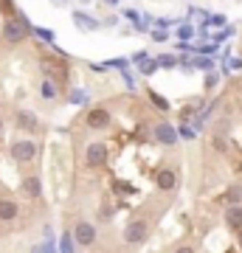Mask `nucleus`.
<instances>
[{
	"mask_svg": "<svg viewBox=\"0 0 242 253\" xmlns=\"http://www.w3.org/2000/svg\"><path fill=\"white\" fill-rule=\"evenodd\" d=\"M104 161H107V146L104 144H90L88 146V166H104Z\"/></svg>",
	"mask_w": 242,
	"mask_h": 253,
	"instance_id": "nucleus-5",
	"label": "nucleus"
},
{
	"mask_svg": "<svg viewBox=\"0 0 242 253\" xmlns=\"http://www.w3.org/2000/svg\"><path fill=\"white\" fill-rule=\"evenodd\" d=\"M110 124V113L107 110H90L88 113V126H93V129H101V126Z\"/></svg>",
	"mask_w": 242,
	"mask_h": 253,
	"instance_id": "nucleus-6",
	"label": "nucleus"
},
{
	"mask_svg": "<svg viewBox=\"0 0 242 253\" xmlns=\"http://www.w3.org/2000/svg\"><path fill=\"white\" fill-rule=\"evenodd\" d=\"M73 20H76V23H79L82 28H96V26H99V23H96L93 17H88L85 11H76V14H73Z\"/></svg>",
	"mask_w": 242,
	"mask_h": 253,
	"instance_id": "nucleus-13",
	"label": "nucleus"
},
{
	"mask_svg": "<svg viewBox=\"0 0 242 253\" xmlns=\"http://www.w3.org/2000/svg\"><path fill=\"white\" fill-rule=\"evenodd\" d=\"M0 132H3V121H0Z\"/></svg>",
	"mask_w": 242,
	"mask_h": 253,
	"instance_id": "nucleus-24",
	"label": "nucleus"
},
{
	"mask_svg": "<svg viewBox=\"0 0 242 253\" xmlns=\"http://www.w3.org/2000/svg\"><path fill=\"white\" fill-rule=\"evenodd\" d=\"M34 155H37V144H34V141H17V144L11 146V158L20 161V163H28Z\"/></svg>",
	"mask_w": 242,
	"mask_h": 253,
	"instance_id": "nucleus-3",
	"label": "nucleus"
},
{
	"mask_svg": "<svg viewBox=\"0 0 242 253\" xmlns=\"http://www.w3.org/2000/svg\"><path fill=\"white\" fill-rule=\"evenodd\" d=\"M152 40H155V42H163V40H166V31H161V28H158V31L152 34Z\"/></svg>",
	"mask_w": 242,
	"mask_h": 253,
	"instance_id": "nucleus-20",
	"label": "nucleus"
},
{
	"mask_svg": "<svg viewBox=\"0 0 242 253\" xmlns=\"http://www.w3.org/2000/svg\"><path fill=\"white\" fill-rule=\"evenodd\" d=\"M20 214V208L14 200H0V222H11Z\"/></svg>",
	"mask_w": 242,
	"mask_h": 253,
	"instance_id": "nucleus-8",
	"label": "nucleus"
},
{
	"mask_svg": "<svg viewBox=\"0 0 242 253\" xmlns=\"http://www.w3.org/2000/svg\"><path fill=\"white\" fill-rule=\"evenodd\" d=\"M178 37H180V40H192V37H194V28H192V26H180Z\"/></svg>",
	"mask_w": 242,
	"mask_h": 253,
	"instance_id": "nucleus-17",
	"label": "nucleus"
},
{
	"mask_svg": "<svg viewBox=\"0 0 242 253\" xmlns=\"http://www.w3.org/2000/svg\"><path fill=\"white\" fill-rule=\"evenodd\" d=\"M37 126V116L28 113V110H20L17 113V129H34Z\"/></svg>",
	"mask_w": 242,
	"mask_h": 253,
	"instance_id": "nucleus-11",
	"label": "nucleus"
},
{
	"mask_svg": "<svg viewBox=\"0 0 242 253\" xmlns=\"http://www.w3.org/2000/svg\"><path fill=\"white\" fill-rule=\"evenodd\" d=\"M225 222H228L234 231H240V228H242V208H240V206H231V208H228V214H225Z\"/></svg>",
	"mask_w": 242,
	"mask_h": 253,
	"instance_id": "nucleus-12",
	"label": "nucleus"
},
{
	"mask_svg": "<svg viewBox=\"0 0 242 253\" xmlns=\"http://www.w3.org/2000/svg\"><path fill=\"white\" fill-rule=\"evenodd\" d=\"M56 96V84L51 79H45L43 82V99H54Z\"/></svg>",
	"mask_w": 242,
	"mask_h": 253,
	"instance_id": "nucleus-15",
	"label": "nucleus"
},
{
	"mask_svg": "<svg viewBox=\"0 0 242 253\" xmlns=\"http://www.w3.org/2000/svg\"><path fill=\"white\" fill-rule=\"evenodd\" d=\"M31 31H37V34L43 37L45 42H51V40H54V31H48V28H31Z\"/></svg>",
	"mask_w": 242,
	"mask_h": 253,
	"instance_id": "nucleus-18",
	"label": "nucleus"
},
{
	"mask_svg": "<svg viewBox=\"0 0 242 253\" xmlns=\"http://www.w3.org/2000/svg\"><path fill=\"white\" fill-rule=\"evenodd\" d=\"M225 200H228L231 206H237V203L242 200V186H231V189H228V194H225Z\"/></svg>",
	"mask_w": 242,
	"mask_h": 253,
	"instance_id": "nucleus-14",
	"label": "nucleus"
},
{
	"mask_svg": "<svg viewBox=\"0 0 242 253\" xmlns=\"http://www.w3.org/2000/svg\"><path fill=\"white\" fill-rule=\"evenodd\" d=\"M175 186H178V174H175V169H163V172H158V189L172 191Z\"/></svg>",
	"mask_w": 242,
	"mask_h": 253,
	"instance_id": "nucleus-9",
	"label": "nucleus"
},
{
	"mask_svg": "<svg viewBox=\"0 0 242 253\" xmlns=\"http://www.w3.org/2000/svg\"><path fill=\"white\" fill-rule=\"evenodd\" d=\"M28 26L23 17H11L6 20V26H3V37H6V42H20L23 37H26Z\"/></svg>",
	"mask_w": 242,
	"mask_h": 253,
	"instance_id": "nucleus-1",
	"label": "nucleus"
},
{
	"mask_svg": "<svg viewBox=\"0 0 242 253\" xmlns=\"http://www.w3.org/2000/svg\"><path fill=\"white\" fill-rule=\"evenodd\" d=\"M175 253H194V248H189V245H183V248H178Z\"/></svg>",
	"mask_w": 242,
	"mask_h": 253,
	"instance_id": "nucleus-23",
	"label": "nucleus"
},
{
	"mask_svg": "<svg viewBox=\"0 0 242 253\" xmlns=\"http://www.w3.org/2000/svg\"><path fill=\"white\" fill-rule=\"evenodd\" d=\"M73 239H76V245H82V248H90V245L96 242V228L82 219V222H76V228H73Z\"/></svg>",
	"mask_w": 242,
	"mask_h": 253,
	"instance_id": "nucleus-2",
	"label": "nucleus"
},
{
	"mask_svg": "<svg viewBox=\"0 0 242 253\" xmlns=\"http://www.w3.org/2000/svg\"><path fill=\"white\" fill-rule=\"evenodd\" d=\"M194 65H197V68H211V62H208V59H197Z\"/></svg>",
	"mask_w": 242,
	"mask_h": 253,
	"instance_id": "nucleus-22",
	"label": "nucleus"
},
{
	"mask_svg": "<svg viewBox=\"0 0 242 253\" xmlns=\"http://www.w3.org/2000/svg\"><path fill=\"white\" fill-rule=\"evenodd\" d=\"M23 189H26L28 197H43V183H40V177H37V174H31V177H26V180H23Z\"/></svg>",
	"mask_w": 242,
	"mask_h": 253,
	"instance_id": "nucleus-10",
	"label": "nucleus"
},
{
	"mask_svg": "<svg viewBox=\"0 0 242 253\" xmlns=\"http://www.w3.org/2000/svg\"><path fill=\"white\" fill-rule=\"evenodd\" d=\"M144 239H146V225H144L141 219H135V222H130L124 231V242L127 245H141Z\"/></svg>",
	"mask_w": 242,
	"mask_h": 253,
	"instance_id": "nucleus-4",
	"label": "nucleus"
},
{
	"mask_svg": "<svg viewBox=\"0 0 242 253\" xmlns=\"http://www.w3.org/2000/svg\"><path fill=\"white\" fill-rule=\"evenodd\" d=\"M149 99L155 101V107H158V110H169V101L163 99V96H158V93H149Z\"/></svg>",
	"mask_w": 242,
	"mask_h": 253,
	"instance_id": "nucleus-16",
	"label": "nucleus"
},
{
	"mask_svg": "<svg viewBox=\"0 0 242 253\" xmlns=\"http://www.w3.org/2000/svg\"><path fill=\"white\" fill-rule=\"evenodd\" d=\"M155 138H158L161 144H175V141H178V132H175V126H169V124H155Z\"/></svg>",
	"mask_w": 242,
	"mask_h": 253,
	"instance_id": "nucleus-7",
	"label": "nucleus"
},
{
	"mask_svg": "<svg viewBox=\"0 0 242 253\" xmlns=\"http://www.w3.org/2000/svg\"><path fill=\"white\" fill-rule=\"evenodd\" d=\"M214 84H217V76H208V79H206V87H208V90H211Z\"/></svg>",
	"mask_w": 242,
	"mask_h": 253,
	"instance_id": "nucleus-21",
	"label": "nucleus"
},
{
	"mask_svg": "<svg viewBox=\"0 0 242 253\" xmlns=\"http://www.w3.org/2000/svg\"><path fill=\"white\" fill-rule=\"evenodd\" d=\"M158 65H163V68H175V59H172V56H161V59H158Z\"/></svg>",
	"mask_w": 242,
	"mask_h": 253,
	"instance_id": "nucleus-19",
	"label": "nucleus"
}]
</instances>
